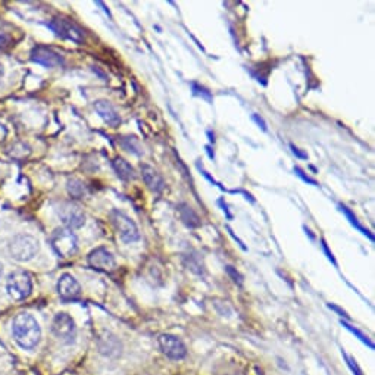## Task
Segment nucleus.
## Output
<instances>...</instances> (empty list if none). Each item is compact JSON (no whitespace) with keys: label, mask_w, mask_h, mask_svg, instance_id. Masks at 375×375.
<instances>
[{"label":"nucleus","mask_w":375,"mask_h":375,"mask_svg":"<svg viewBox=\"0 0 375 375\" xmlns=\"http://www.w3.org/2000/svg\"><path fill=\"white\" fill-rule=\"evenodd\" d=\"M87 262L90 267L96 271L112 272L117 268V261L114 255L105 247H98L95 250H91L88 254Z\"/></svg>","instance_id":"nucleus-9"},{"label":"nucleus","mask_w":375,"mask_h":375,"mask_svg":"<svg viewBox=\"0 0 375 375\" xmlns=\"http://www.w3.org/2000/svg\"><path fill=\"white\" fill-rule=\"evenodd\" d=\"M4 72H5V71H4V67H2V65H0V78H2V77H4Z\"/></svg>","instance_id":"nucleus-29"},{"label":"nucleus","mask_w":375,"mask_h":375,"mask_svg":"<svg viewBox=\"0 0 375 375\" xmlns=\"http://www.w3.org/2000/svg\"><path fill=\"white\" fill-rule=\"evenodd\" d=\"M58 293L64 301H75L80 298L81 287L71 274H64L58 281Z\"/></svg>","instance_id":"nucleus-12"},{"label":"nucleus","mask_w":375,"mask_h":375,"mask_svg":"<svg viewBox=\"0 0 375 375\" xmlns=\"http://www.w3.org/2000/svg\"><path fill=\"white\" fill-rule=\"evenodd\" d=\"M114 169H115V173L118 174V177L124 181H130V180L136 178L134 168L127 161L119 158V156L114 159Z\"/></svg>","instance_id":"nucleus-16"},{"label":"nucleus","mask_w":375,"mask_h":375,"mask_svg":"<svg viewBox=\"0 0 375 375\" xmlns=\"http://www.w3.org/2000/svg\"><path fill=\"white\" fill-rule=\"evenodd\" d=\"M31 60L46 68H58L64 65L62 56L53 49L48 48V46H36V48L31 51Z\"/></svg>","instance_id":"nucleus-10"},{"label":"nucleus","mask_w":375,"mask_h":375,"mask_svg":"<svg viewBox=\"0 0 375 375\" xmlns=\"http://www.w3.org/2000/svg\"><path fill=\"white\" fill-rule=\"evenodd\" d=\"M225 271H227L228 275L232 278L234 283H236V284H242V283H243V277H242L236 270H234L232 267H230V265H228V267H225Z\"/></svg>","instance_id":"nucleus-22"},{"label":"nucleus","mask_w":375,"mask_h":375,"mask_svg":"<svg viewBox=\"0 0 375 375\" xmlns=\"http://www.w3.org/2000/svg\"><path fill=\"white\" fill-rule=\"evenodd\" d=\"M29 147L27 146V145H24V143H17V145H13L12 147H11V150H9V154L12 156V158H15V159H22V158H25V156H28L29 154Z\"/></svg>","instance_id":"nucleus-18"},{"label":"nucleus","mask_w":375,"mask_h":375,"mask_svg":"<svg viewBox=\"0 0 375 375\" xmlns=\"http://www.w3.org/2000/svg\"><path fill=\"white\" fill-rule=\"evenodd\" d=\"M345 357H346V361H348V365H349L350 371L353 372V375H364L362 369H361V368H359V365L356 364V361H355V359H353V357H350V356H348V355H345Z\"/></svg>","instance_id":"nucleus-21"},{"label":"nucleus","mask_w":375,"mask_h":375,"mask_svg":"<svg viewBox=\"0 0 375 375\" xmlns=\"http://www.w3.org/2000/svg\"><path fill=\"white\" fill-rule=\"evenodd\" d=\"M330 308L334 309V310H337L341 317H348V315H346V312H345V310H341L340 308H337V306H334V305H330Z\"/></svg>","instance_id":"nucleus-28"},{"label":"nucleus","mask_w":375,"mask_h":375,"mask_svg":"<svg viewBox=\"0 0 375 375\" xmlns=\"http://www.w3.org/2000/svg\"><path fill=\"white\" fill-rule=\"evenodd\" d=\"M341 325L343 327H346L348 328V330L350 331V333H353L359 340H361L362 343H365V345H368L371 349H374V345H372V343H371V340L364 334V333H361V331H359V330H356V328L355 327H352L350 324H348V322H345V321H341Z\"/></svg>","instance_id":"nucleus-20"},{"label":"nucleus","mask_w":375,"mask_h":375,"mask_svg":"<svg viewBox=\"0 0 375 375\" xmlns=\"http://www.w3.org/2000/svg\"><path fill=\"white\" fill-rule=\"evenodd\" d=\"M12 334L20 348L29 350L39 345L41 330L34 317L29 314H20L12 321Z\"/></svg>","instance_id":"nucleus-1"},{"label":"nucleus","mask_w":375,"mask_h":375,"mask_svg":"<svg viewBox=\"0 0 375 375\" xmlns=\"http://www.w3.org/2000/svg\"><path fill=\"white\" fill-rule=\"evenodd\" d=\"M68 193L72 199H81L86 196L87 189H86V184L80 180L72 178L68 181Z\"/></svg>","instance_id":"nucleus-17"},{"label":"nucleus","mask_w":375,"mask_h":375,"mask_svg":"<svg viewBox=\"0 0 375 375\" xmlns=\"http://www.w3.org/2000/svg\"><path fill=\"white\" fill-rule=\"evenodd\" d=\"M58 216L68 230L80 228L86 223V215L83 209L74 202H62L58 208Z\"/></svg>","instance_id":"nucleus-5"},{"label":"nucleus","mask_w":375,"mask_h":375,"mask_svg":"<svg viewBox=\"0 0 375 375\" xmlns=\"http://www.w3.org/2000/svg\"><path fill=\"white\" fill-rule=\"evenodd\" d=\"M111 220H112V224L115 225V228L119 234V237L122 239V242L133 243V242L138 240V237H140L138 228L131 218H129L127 215L119 212V211H114L111 213Z\"/></svg>","instance_id":"nucleus-6"},{"label":"nucleus","mask_w":375,"mask_h":375,"mask_svg":"<svg viewBox=\"0 0 375 375\" xmlns=\"http://www.w3.org/2000/svg\"><path fill=\"white\" fill-rule=\"evenodd\" d=\"M4 274V267H2V263H0V277H2Z\"/></svg>","instance_id":"nucleus-30"},{"label":"nucleus","mask_w":375,"mask_h":375,"mask_svg":"<svg viewBox=\"0 0 375 375\" xmlns=\"http://www.w3.org/2000/svg\"><path fill=\"white\" fill-rule=\"evenodd\" d=\"M294 173L296 174H298L301 178H303L306 183H310V184H314V185H317V181H314V180H310L309 177H306V176H303V171L301 169V168H294Z\"/></svg>","instance_id":"nucleus-24"},{"label":"nucleus","mask_w":375,"mask_h":375,"mask_svg":"<svg viewBox=\"0 0 375 375\" xmlns=\"http://www.w3.org/2000/svg\"><path fill=\"white\" fill-rule=\"evenodd\" d=\"M290 147L293 149V153L294 154H298L299 156V158H302V159H306L308 158V156H306V153H302L298 147H296V146H293V145H290Z\"/></svg>","instance_id":"nucleus-26"},{"label":"nucleus","mask_w":375,"mask_h":375,"mask_svg":"<svg viewBox=\"0 0 375 375\" xmlns=\"http://www.w3.org/2000/svg\"><path fill=\"white\" fill-rule=\"evenodd\" d=\"M140 169H142V177H143L146 185L152 192L161 193L165 189V181H164L162 176L154 168H152L150 165H142L140 166Z\"/></svg>","instance_id":"nucleus-14"},{"label":"nucleus","mask_w":375,"mask_h":375,"mask_svg":"<svg viewBox=\"0 0 375 375\" xmlns=\"http://www.w3.org/2000/svg\"><path fill=\"white\" fill-rule=\"evenodd\" d=\"M6 290L13 301H25L33 291V281L25 271H17L9 275Z\"/></svg>","instance_id":"nucleus-4"},{"label":"nucleus","mask_w":375,"mask_h":375,"mask_svg":"<svg viewBox=\"0 0 375 375\" xmlns=\"http://www.w3.org/2000/svg\"><path fill=\"white\" fill-rule=\"evenodd\" d=\"M159 346L164 355H166L169 359H174V361H181V359H184L187 355L184 343L177 336L173 334L159 336Z\"/></svg>","instance_id":"nucleus-11"},{"label":"nucleus","mask_w":375,"mask_h":375,"mask_svg":"<svg viewBox=\"0 0 375 375\" xmlns=\"http://www.w3.org/2000/svg\"><path fill=\"white\" fill-rule=\"evenodd\" d=\"M52 333L62 341L71 343L75 338L77 333V327L74 320L65 314V312H59V314L55 315L52 321Z\"/></svg>","instance_id":"nucleus-7"},{"label":"nucleus","mask_w":375,"mask_h":375,"mask_svg":"<svg viewBox=\"0 0 375 375\" xmlns=\"http://www.w3.org/2000/svg\"><path fill=\"white\" fill-rule=\"evenodd\" d=\"M51 244L60 258H70L75 255L78 250L77 236L72 232V230L68 228L55 230L51 237Z\"/></svg>","instance_id":"nucleus-3"},{"label":"nucleus","mask_w":375,"mask_h":375,"mask_svg":"<svg viewBox=\"0 0 375 375\" xmlns=\"http://www.w3.org/2000/svg\"><path fill=\"white\" fill-rule=\"evenodd\" d=\"M95 109H96V112L100 115V118L109 125V127L117 129L121 124V117L115 111V107L107 100H96Z\"/></svg>","instance_id":"nucleus-13"},{"label":"nucleus","mask_w":375,"mask_h":375,"mask_svg":"<svg viewBox=\"0 0 375 375\" xmlns=\"http://www.w3.org/2000/svg\"><path fill=\"white\" fill-rule=\"evenodd\" d=\"M11 46H12V39L5 33H0V49H8Z\"/></svg>","instance_id":"nucleus-23"},{"label":"nucleus","mask_w":375,"mask_h":375,"mask_svg":"<svg viewBox=\"0 0 375 375\" xmlns=\"http://www.w3.org/2000/svg\"><path fill=\"white\" fill-rule=\"evenodd\" d=\"M340 209H341V212H345V213H346V216H348V218H349V220H350L352 225H355V227H356L357 230H361V231H362V232L365 234V236H368V237H369L371 240L374 239V237L371 236V234H369V231H368V230H365V228H364V227H362L361 224H359V223H357V220H356V216H353V213H352V212H350V211H349V209H348L346 206H343V205H340Z\"/></svg>","instance_id":"nucleus-19"},{"label":"nucleus","mask_w":375,"mask_h":375,"mask_svg":"<svg viewBox=\"0 0 375 375\" xmlns=\"http://www.w3.org/2000/svg\"><path fill=\"white\" fill-rule=\"evenodd\" d=\"M254 119L259 124V125H262V130H267V125H265V122H263V119H259V117L258 115H255L254 117Z\"/></svg>","instance_id":"nucleus-27"},{"label":"nucleus","mask_w":375,"mask_h":375,"mask_svg":"<svg viewBox=\"0 0 375 375\" xmlns=\"http://www.w3.org/2000/svg\"><path fill=\"white\" fill-rule=\"evenodd\" d=\"M39 250V242L28 234H21V236L13 237L9 243V252L15 261L27 262L33 259Z\"/></svg>","instance_id":"nucleus-2"},{"label":"nucleus","mask_w":375,"mask_h":375,"mask_svg":"<svg viewBox=\"0 0 375 375\" xmlns=\"http://www.w3.org/2000/svg\"><path fill=\"white\" fill-rule=\"evenodd\" d=\"M8 136V130L4 124H0V142H4V140Z\"/></svg>","instance_id":"nucleus-25"},{"label":"nucleus","mask_w":375,"mask_h":375,"mask_svg":"<svg viewBox=\"0 0 375 375\" xmlns=\"http://www.w3.org/2000/svg\"><path fill=\"white\" fill-rule=\"evenodd\" d=\"M49 27L51 29H53V33H56L62 39L72 40L75 43L84 41V31L70 20L56 18L49 24Z\"/></svg>","instance_id":"nucleus-8"},{"label":"nucleus","mask_w":375,"mask_h":375,"mask_svg":"<svg viewBox=\"0 0 375 375\" xmlns=\"http://www.w3.org/2000/svg\"><path fill=\"white\" fill-rule=\"evenodd\" d=\"M178 209V213H180V218L181 221L190 228H196L200 225V218L199 215L189 206L185 205V203H181V205L177 208Z\"/></svg>","instance_id":"nucleus-15"}]
</instances>
